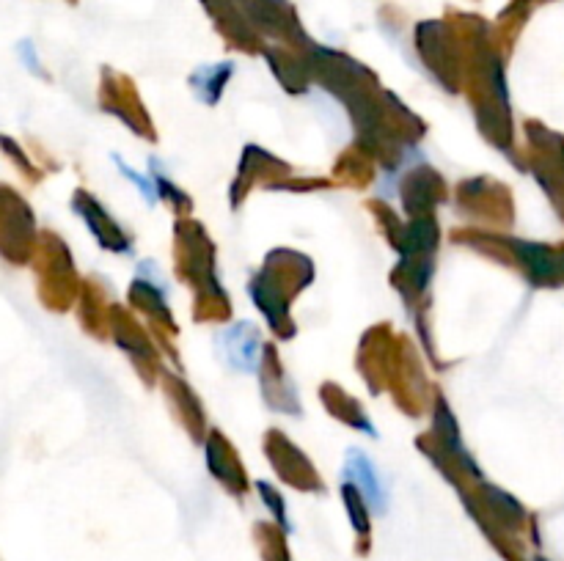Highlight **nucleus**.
I'll list each match as a JSON object with an SVG mask.
<instances>
[{
    "label": "nucleus",
    "instance_id": "obj_2",
    "mask_svg": "<svg viewBox=\"0 0 564 561\" xmlns=\"http://www.w3.org/2000/svg\"><path fill=\"white\" fill-rule=\"evenodd\" d=\"M226 350H229L237 366L254 369L256 358H259V341L254 339V333H248L245 328H234L232 333H226Z\"/></svg>",
    "mask_w": 564,
    "mask_h": 561
},
{
    "label": "nucleus",
    "instance_id": "obj_1",
    "mask_svg": "<svg viewBox=\"0 0 564 561\" xmlns=\"http://www.w3.org/2000/svg\"><path fill=\"white\" fill-rule=\"evenodd\" d=\"M347 473H350L353 482L361 487L366 501L375 506L377 512H383V509H386V490H383V484L377 479L372 462L366 460L361 451H353V454L347 457Z\"/></svg>",
    "mask_w": 564,
    "mask_h": 561
}]
</instances>
